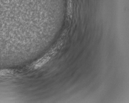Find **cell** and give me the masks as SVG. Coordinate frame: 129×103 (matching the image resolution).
<instances>
[{
    "mask_svg": "<svg viewBox=\"0 0 129 103\" xmlns=\"http://www.w3.org/2000/svg\"><path fill=\"white\" fill-rule=\"evenodd\" d=\"M50 57H44L43 58H41L39 60H38L37 62H35L34 64V68L37 69L40 67L43 66L45 63L48 61L50 59Z\"/></svg>",
    "mask_w": 129,
    "mask_h": 103,
    "instance_id": "obj_1",
    "label": "cell"
}]
</instances>
